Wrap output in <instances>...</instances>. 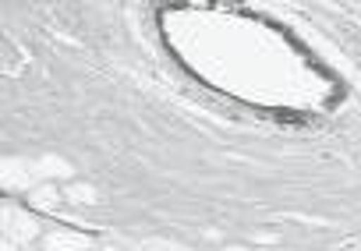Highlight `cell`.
<instances>
[{
  "instance_id": "3",
  "label": "cell",
  "mask_w": 361,
  "mask_h": 251,
  "mask_svg": "<svg viewBox=\"0 0 361 251\" xmlns=\"http://www.w3.org/2000/svg\"><path fill=\"white\" fill-rule=\"evenodd\" d=\"M39 170H43V173H71V166H68V163H61V159H43V163H39Z\"/></svg>"
},
{
  "instance_id": "5",
  "label": "cell",
  "mask_w": 361,
  "mask_h": 251,
  "mask_svg": "<svg viewBox=\"0 0 361 251\" xmlns=\"http://www.w3.org/2000/svg\"><path fill=\"white\" fill-rule=\"evenodd\" d=\"M227 251H248V247H227Z\"/></svg>"
},
{
  "instance_id": "4",
  "label": "cell",
  "mask_w": 361,
  "mask_h": 251,
  "mask_svg": "<svg viewBox=\"0 0 361 251\" xmlns=\"http://www.w3.org/2000/svg\"><path fill=\"white\" fill-rule=\"evenodd\" d=\"M68 195H71V202H96V191L92 188H82V184H75Z\"/></svg>"
},
{
  "instance_id": "2",
  "label": "cell",
  "mask_w": 361,
  "mask_h": 251,
  "mask_svg": "<svg viewBox=\"0 0 361 251\" xmlns=\"http://www.w3.org/2000/svg\"><path fill=\"white\" fill-rule=\"evenodd\" d=\"M57 202V188L54 184H47V188H39L36 195H32V205H39V209H50Z\"/></svg>"
},
{
  "instance_id": "1",
  "label": "cell",
  "mask_w": 361,
  "mask_h": 251,
  "mask_svg": "<svg viewBox=\"0 0 361 251\" xmlns=\"http://www.w3.org/2000/svg\"><path fill=\"white\" fill-rule=\"evenodd\" d=\"M47 247H50V251H85L89 240H85L82 233H54V237L47 240Z\"/></svg>"
}]
</instances>
